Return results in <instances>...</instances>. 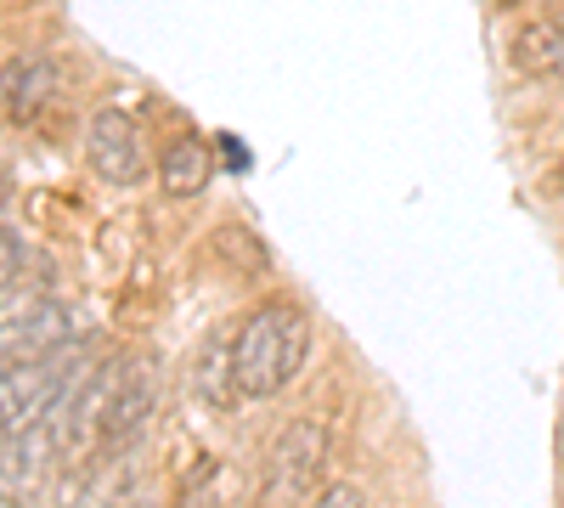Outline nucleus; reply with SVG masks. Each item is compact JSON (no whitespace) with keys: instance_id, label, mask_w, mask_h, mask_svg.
Returning a JSON list of instances; mask_svg holds the SVG:
<instances>
[{"instance_id":"obj_1","label":"nucleus","mask_w":564,"mask_h":508,"mask_svg":"<svg viewBox=\"0 0 564 508\" xmlns=\"http://www.w3.org/2000/svg\"><path fill=\"white\" fill-rule=\"evenodd\" d=\"M231 356H238V396L271 401L282 396L311 356V316L300 300H260L238 328H231Z\"/></svg>"},{"instance_id":"obj_2","label":"nucleus","mask_w":564,"mask_h":508,"mask_svg":"<svg viewBox=\"0 0 564 508\" xmlns=\"http://www.w3.org/2000/svg\"><path fill=\"white\" fill-rule=\"evenodd\" d=\"M102 361V345L97 339H68L45 356H29V361H12L0 367V435H18L29 424H40L68 390H79Z\"/></svg>"},{"instance_id":"obj_3","label":"nucleus","mask_w":564,"mask_h":508,"mask_svg":"<svg viewBox=\"0 0 564 508\" xmlns=\"http://www.w3.org/2000/svg\"><path fill=\"white\" fill-rule=\"evenodd\" d=\"M68 339H79V322H74L68 300H57L40 277L34 283L18 277V283L0 294V367L45 356V350H57Z\"/></svg>"},{"instance_id":"obj_4","label":"nucleus","mask_w":564,"mask_h":508,"mask_svg":"<svg viewBox=\"0 0 564 508\" xmlns=\"http://www.w3.org/2000/svg\"><path fill=\"white\" fill-rule=\"evenodd\" d=\"M327 419H294L276 435L265 457V508H294L300 497H316L322 469H327Z\"/></svg>"},{"instance_id":"obj_5","label":"nucleus","mask_w":564,"mask_h":508,"mask_svg":"<svg viewBox=\"0 0 564 508\" xmlns=\"http://www.w3.org/2000/svg\"><path fill=\"white\" fill-rule=\"evenodd\" d=\"M85 164L97 181L108 187H135V181H148V148H141V130L124 108H97L85 119Z\"/></svg>"},{"instance_id":"obj_6","label":"nucleus","mask_w":564,"mask_h":508,"mask_svg":"<svg viewBox=\"0 0 564 508\" xmlns=\"http://www.w3.org/2000/svg\"><path fill=\"white\" fill-rule=\"evenodd\" d=\"M164 396V374L148 356H119V385H113V407H108V430H102V452H130L141 441V430L153 424Z\"/></svg>"},{"instance_id":"obj_7","label":"nucleus","mask_w":564,"mask_h":508,"mask_svg":"<svg viewBox=\"0 0 564 508\" xmlns=\"http://www.w3.org/2000/svg\"><path fill=\"white\" fill-rule=\"evenodd\" d=\"M57 85H63L57 57L23 52V57H12L7 68H0V114H7L12 125H34L45 108H52Z\"/></svg>"},{"instance_id":"obj_8","label":"nucleus","mask_w":564,"mask_h":508,"mask_svg":"<svg viewBox=\"0 0 564 508\" xmlns=\"http://www.w3.org/2000/svg\"><path fill=\"white\" fill-rule=\"evenodd\" d=\"M508 63L525 79H564V23L531 18L508 34Z\"/></svg>"},{"instance_id":"obj_9","label":"nucleus","mask_w":564,"mask_h":508,"mask_svg":"<svg viewBox=\"0 0 564 508\" xmlns=\"http://www.w3.org/2000/svg\"><path fill=\"white\" fill-rule=\"evenodd\" d=\"M215 181V148L204 136H175V142L159 153V187L170 198H198Z\"/></svg>"},{"instance_id":"obj_10","label":"nucleus","mask_w":564,"mask_h":508,"mask_svg":"<svg viewBox=\"0 0 564 508\" xmlns=\"http://www.w3.org/2000/svg\"><path fill=\"white\" fill-rule=\"evenodd\" d=\"M193 390H198V401H209V407H238V401H243V396H238V356H231V334H226V328L204 339L198 367H193Z\"/></svg>"},{"instance_id":"obj_11","label":"nucleus","mask_w":564,"mask_h":508,"mask_svg":"<svg viewBox=\"0 0 564 508\" xmlns=\"http://www.w3.org/2000/svg\"><path fill=\"white\" fill-rule=\"evenodd\" d=\"M135 464L130 452H102V469H90L68 508H130L135 502Z\"/></svg>"},{"instance_id":"obj_12","label":"nucleus","mask_w":564,"mask_h":508,"mask_svg":"<svg viewBox=\"0 0 564 508\" xmlns=\"http://www.w3.org/2000/svg\"><path fill=\"white\" fill-rule=\"evenodd\" d=\"M215 249L238 266V271H249V277H260V271H271V255H265V244L254 238V233H243V226H220L215 233Z\"/></svg>"},{"instance_id":"obj_13","label":"nucleus","mask_w":564,"mask_h":508,"mask_svg":"<svg viewBox=\"0 0 564 508\" xmlns=\"http://www.w3.org/2000/svg\"><path fill=\"white\" fill-rule=\"evenodd\" d=\"M23 271H29V244H23V233L0 226V294H7Z\"/></svg>"},{"instance_id":"obj_14","label":"nucleus","mask_w":564,"mask_h":508,"mask_svg":"<svg viewBox=\"0 0 564 508\" xmlns=\"http://www.w3.org/2000/svg\"><path fill=\"white\" fill-rule=\"evenodd\" d=\"M311 508H361V491H356L350 480H327V486L311 497Z\"/></svg>"},{"instance_id":"obj_15","label":"nucleus","mask_w":564,"mask_h":508,"mask_svg":"<svg viewBox=\"0 0 564 508\" xmlns=\"http://www.w3.org/2000/svg\"><path fill=\"white\" fill-rule=\"evenodd\" d=\"M7 204H12V175L0 170V215H7Z\"/></svg>"},{"instance_id":"obj_16","label":"nucleus","mask_w":564,"mask_h":508,"mask_svg":"<svg viewBox=\"0 0 564 508\" xmlns=\"http://www.w3.org/2000/svg\"><path fill=\"white\" fill-rule=\"evenodd\" d=\"M130 508H159V497H153V491H135V502H130Z\"/></svg>"},{"instance_id":"obj_17","label":"nucleus","mask_w":564,"mask_h":508,"mask_svg":"<svg viewBox=\"0 0 564 508\" xmlns=\"http://www.w3.org/2000/svg\"><path fill=\"white\" fill-rule=\"evenodd\" d=\"M558 175H564V159H558Z\"/></svg>"}]
</instances>
